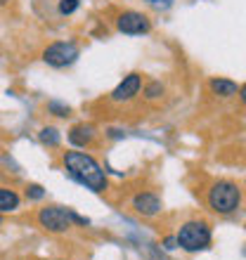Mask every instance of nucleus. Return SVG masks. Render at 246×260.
<instances>
[{"mask_svg":"<svg viewBox=\"0 0 246 260\" xmlns=\"http://www.w3.org/2000/svg\"><path fill=\"white\" fill-rule=\"evenodd\" d=\"M62 164H64V171L71 180H76L78 185H83L90 192H104L107 189V173L102 171V166L97 164L95 158L85 154V151H64L62 156Z\"/></svg>","mask_w":246,"mask_h":260,"instance_id":"obj_1","label":"nucleus"},{"mask_svg":"<svg viewBox=\"0 0 246 260\" xmlns=\"http://www.w3.org/2000/svg\"><path fill=\"white\" fill-rule=\"evenodd\" d=\"M241 204V189L239 185H234L230 180H220L208 189V206L211 211L220 213V215H227V213H234Z\"/></svg>","mask_w":246,"mask_h":260,"instance_id":"obj_2","label":"nucleus"},{"mask_svg":"<svg viewBox=\"0 0 246 260\" xmlns=\"http://www.w3.org/2000/svg\"><path fill=\"white\" fill-rule=\"evenodd\" d=\"M175 239H178V246L184 248L187 253H199L211 246V227L204 220H190L180 227Z\"/></svg>","mask_w":246,"mask_h":260,"instance_id":"obj_3","label":"nucleus"},{"mask_svg":"<svg viewBox=\"0 0 246 260\" xmlns=\"http://www.w3.org/2000/svg\"><path fill=\"white\" fill-rule=\"evenodd\" d=\"M81 57V50L76 45L74 41H57V43H50L48 48L43 50V62L50 64L55 69H64V67H71Z\"/></svg>","mask_w":246,"mask_h":260,"instance_id":"obj_4","label":"nucleus"},{"mask_svg":"<svg viewBox=\"0 0 246 260\" xmlns=\"http://www.w3.org/2000/svg\"><path fill=\"white\" fill-rule=\"evenodd\" d=\"M38 222H41V227H45L48 232H55V234L71 230L69 211L59 208V206H48V208H41V213H38Z\"/></svg>","mask_w":246,"mask_h":260,"instance_id":"obj_5","label":"nucleus"},{"mask_svg":"<svg viewBox=\"0 0 246 260\" xmlns=\"http://www.w3.org/2000/svg\"><path fill=\"white\" fill-rule=\"evenodd\" d=\"M116 28L126 36H142V34H149L151 24L142 12H133V10H130V12L118 14Z\"/></svg>","mask_w":246,"mask_h":260,"instance_id":"obj_6","label":"nucleus"},{"mask_svg":"<svg viewBox=\"0 0 246 260\" xmlns=\"http://www.w3.org/2000/svg\"><path fill=\"white\" fill-rule=\"evenodd\" d=\"M140 88H142V76L140 74H128L121 83H118L116 88H114L111 100H114V102H128V100H133V97L140 92Z\"/></svg>","mask_w":246,"mask_h":260,"instance_id":"obj_7","label":"nucleus"},{"mask_svg":"<svg viewBox=\"0 0 246 260\" xmlns=\"http://www.w3.org/2000/svg\"><path fill=\"white\" fill-rule=\"evenodd\" d=\"M133 208H135L140 215L151 218V215H157V213L161 211V199L151 192H140V194H135V199H133Z\"/></svg>","mask_w":246,"mask_h":260,"instance_id":"obj_8","label":"nucleus"},{"mask_svg":"<svg viewBox=\"0 0 246 260\" xmlns=\"http://www.w3.org/2000/svg\"><path fill=\"white\" fill-rule=\"evenodd\" d=\"M93 140H95V128L88 123H78L69 130V142L74 147H88Z\"/></svg>","mask_w":246,"mask_h":260,"instance_id":"obj_9","label":"nucleus"},{"mask_svg":"<svg viewBox=\"0 0 246 260\" xmlns=\"http://www.w3.org/2000/svg\"><path fill=\"white\" fill-rule=\"evenodd\" d=\"M211 90H213V95L230 100V97H237V92H239L241 88L234 81H230V78H213V81H211Z\"/></svg>","mask_w":246,"mask_h":260,"instance_id":"obj_10","label":"nucleus"},{"mask_svg":"<svg viewBox=\"0 0 246 260\" xmlns=\"http://www.w3.org/2000/svg\"><path fill=\"white\" fill-rule=\"evenodd\" d=\"M19 194L14 189H7V187H0V213H12L19 208Z\"/></svg>","mask_w":246,"mask_h":260,"instance_id":"obj_11","label":"nucleus"},{"mask_svg":"<svg viewBox=\"0 0 246 260\" xmlns=\"http://www.w3.org/2000/svg\"><path fill=\"white\" fill-rule=\"evenodd\" d=\"M38 140H41L45 147H59L62 135H59V130H57V128L48 125V128H43L41 133H38Z\"/></svg>","mask_w":246,"mask_h":260,"instance_id":"obj_12","label":"nucleus"},{"mask_svg":"<svg viewBox=\"0 0 246 260\" xmlns=\"http://www.w3.org/2000/svg\"><path fill=\"white\" fill-rule=\"evenodd\" d=\"M48 111H50V114H55V116H59V118L71 116V107H69V104H64V102H59V100H50V102H48Z\"/></svg>","mask_w":246,"mask_h":260,"instance_id":"obj_13","label":"nucleus"},{"mask_svg":"<svg viewBox=\"0 0 246 260\" xmlns=\"http://www.w3.org/2000/svg\"><path fill=\"white\" fill-rule=\"evenodd\" d=\"M161 95H164V85L159 81H151L149 85L144 88V97H147V100H157V97H161Z\"/></svg>","mask_w":246,"mask_h":260,"instance_id":"obj_14","label":"nucleus"},{"mask_svg":"<svg viewBox=\"0 0 246 260\" xmlns=\"http://www.w3.org/2000/svg\"><path fill=\"white\" fill-rule=\"evenodd\" d=\"M59 14H64V17H69V14H74L76 10H78V0H59Z\"/></svg>","mask_w":246,"mask_h":260,"instance_id":"obj_15","label":"nucleus"},{"mask_svg":"<svg viewBox=\"0 0 246 260\" xmlns=\"http://www.w3.org/2000/svg\"><path fill=\"white\" fill-rule=\"evenodd\" d=\"M26 197L31 199V201H41V199L45 197V189H43L41 185H28L26 187Z\"/></svg>","mask_w":246,"mask_h":260,"instance_id":"obj_16","label":"nucleus"},{"mask_svg":"<svg viewBox=\"0 0 246 260\" xmlns=\"http://www.w3.org/2000/svg\"><path fill=\"white\" fill-rule=\"evenodd\" d=\"M69 220H71V222H76V225H83V227L90 225L88 218H83V215H78V213H74V211H69Z\"/></svg>","mask_w":246,"mask_h":260,"instance_id":"obj_17","label":"nucleus"},{"mask_svg":"<svg viewBox=\"0 0 246 260\" xmlns=\"http://www.w3.org/2000/svg\"><path fill=\"white\" fill-rule=\"evenodd\" d=\"M151 7H157V10H168L173 5V0H147Z\"/></svg>","mask_w":246,"mask_h":260,"instance_id":"obj_18","label":"nucleus"},{"mask_svg":"<svg viewBox=\"0 0 246 260\" xmlns=\"http://www.w3.org/2000/svg\"><path fill=\"white\" fill-rule=\"evenodd\" d=\"M164 248H166V251H175V248H178V239H175V237H166V239H164Z\"/></svg>","mask_w":246,"mask_h":260,"instance_id":"obj_19","label":"nucleus"},{"mask_svg":"<svg viewBox=\"0 0 246 260\" xmlns=\"http://www.w3.org/2000/svg\"><path fill=\"white\" fill-rule=\"evenodd\" d=\"M7 3H10V0H0V7H3V5H7Z\"/></svg>","mask_w":246,"mask_h":260,"instance_id":"obj_20","label":"nucleus"},{"mask_svg":"<svg viewBox=\"0 0 246 260\" xmlns=\"http://www.w3.org/2000/svg\"><path fill=\"white\" fill-rule=\"evenodd\" d=\"M0 225H3V215H0Z\"/></svg>","mask_w":246,"mask_h":260,"instance_id":"obj_21","label":"nucleus"}]
</instances>
